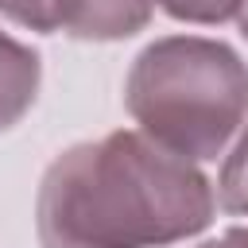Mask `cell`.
I'll return each instance as SVG.
<instances>
[{"instance_id": "6da1fadb", "label": "cell", "mask_w": 248, "mask_h": 248, "mask_svg": "<svg viewBox=\"0 0 248 248\" xmlns=\"http://www.w3.org/2000/svg\"><path fill=\"white\" fill-rule=\"evenodd\" d=\"M213 217L217 190L202 167L140 128L66 147L35 194L43 248H167L205 232Z\"/></svg>"}, {"instance_id": "7a4b0ae2", "label": "cell", "mask_w": 248, "mask_h": 248, "mask_svg": "<svg viewBox=\"0 0 248 248\" xmlns=\"http://www.w3.org/2000/svg\"><path fill=\"white\" fill-rule=\"evenodd\" d=\"M124 108L170 155L209 163L248 120V62L221 39L163 35L132 58Z\"/></svg>"}, {"instance_id": "3957f363", "label": "cell", "mask_w": 248, "mask_h": 248, "mask_svg": "<svg viewBox=\"0 0 248 248\" xmlns=\"http://www.w3.org/2000/svg\"><path fill=\"white\" fill-rule=\"evenodd\" d=\"M159 0H54L58 31L81 43H120L143 31Z\"/></svg>"}, {"instance_id": "277c9868", "label": "cell", "mask_w": 248, "mask_h": 248, "mask_svg": "<svg viewBox=\"0 0 248 248\" xmlns=\"http://www.w3.org/2000/svg\"><path fill=\"white\" fill-rule=\"evenodd\" d=\"M43 85V58L39 50H31L27 43L12 39L8 31H0V132L16 128Z\"/></svg>"}, {"instance_id": "5b68a950", "label": "cell", "mask_w": 248, "mask_h": 248, "mask_svg": "<svg viewBox=\"0 0 248 248\" xmlns=\"http://www.w3.org/2000/svg\"><path fill=\"white\" fill-rule=\"evenodd\" d=\"M217 205L232 217H248V124L240 128L236 143L229 147L221 174H217Z\"/></svg>"}, {"instance_id": "8992f818", "label": "cell", "mask_w": 248, "mask_h": 248, "mask_svg": "<svg viewBox=\"0 0 248 248\" xmlns=\"http://www.w3.org/2000/svg\"><path fill=\"white\" fill-rule=\"evenodd\" d=\"M159 8L178 19V23H198V27H217L236 19L240 0H159Z\"/></svg>"}, {"instance_id": "52a82bcc", "label": "cell", "mask_w": 248, "mask_h": 248, "mask_svg": "<svg viewBox=\"0 0 248 248\" xmlns=\"http://www.w3.org/2000/svg\"><path fill=\"white\" fill-rule=\"evenodd\" d=\"M0 16H4V19H12L16 27L39 31V35L58 31V12H54V0H0Z\"/></svg>"}, {"instance_id": "ba28073f", "label": "cell", "mask_w": 248, "mask_h": 248, "mask_svg": "<svg viewBox=\"0 0 248 248\" xmlns=\"http://www.w3.org/2000/svg\"><path fill=\"white\" fill-rule=\"evenodd\" d=\"M225 240H229L232 248H248V225H232V229H225Z\"/></svg>"}, {"instance_id": "9c48e42d", "label": "cell", "mask_w": 248, "mask_h": 248, "mask_svg": "<svg viewBox=\"0 0 248 248\" xmlns=\"http://www.w3.org/2000/svg\"><path fill=\"white\" fill-rule=\"evenodd\" d=\"M236 27H240V35L248 39V0H240V8H236Z\"/></svg>"}, {"instance_id": "30bf717a", "label": "cell", "mask_w": 248, "mask_h": 248, "mask_svg": "<svg viewBox=\"0 0 248 248\" xmlns=\"http://www.w3.org/2000/svg\"><path fill=\"white\" fill-rule=\"evenodd\" d=\"M194 248H232V244L221 236V240H202V244H194Z\"/></svg>"}]
</instances>
